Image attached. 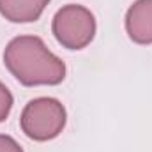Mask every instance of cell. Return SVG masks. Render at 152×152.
I'll use <instances>...</instances> for the list:
<instances>
[{
	"label": "cell",
	"mask_w": 152,
	"mask_h": 152,
	"mask_svg": "<svg viewBox=\"0 0 152 152\" xmlns=\"http://www.w3.org/2000/svg\"><path fill=\"white\" fill-rule=\"evenodd\" d=\"M126 32L136 44H152V0H136L126 12Z\"/></svg>",
	"instance_id": "4"
},
{
	"label": "cell",
	"mask_w": 152,
	"mask_h": 152,
	"mask_svg": "<svg viewBox=\"0 0 152 152\" xmlns=\"http://www.w3.org/2000/svg\"><path fill=\"white\" fill-rule=\"evenodd\" d=\"M12 104H14V97H12L11 90L0 81V122H4L9 117Z\"/></svg>",
	"instance_id": "6"
},
{
	"label": "cell",
	"mask_w": 152,
	"mask_h": 152,
	"mask_svg": "<svg viewBox=\"0 0 152 152\" xmlns=\"http://www.w3.org/2000/svg\"><path fill=\"white\" fill-rule=\"evenodd\" d=\"M66 106L55 97H36L28 101L20 115L23 134L34 142L55 140L66 127Z\"/></svg>",
	"instance_id": "2"
},
{
	"label": "cell",
	"mask_w": 152,
	"mask_h": 152,
	"mask_svg": "<svg viewBox=\"0 0 152 152\" xmlns=\"http://www.w3.org/2000/svg\"><path fill=\"white\" fill-rule=\"evenodd\" d=\"M96 30L94 14L80 4L62 5L51 20V32L57 42L67 50L87 48L96 37Z\"/></svg>",
	"instance_id": "3"
},
{
	"label": "cell",
	"mask_w": 152,
	"mask_h": 152,
	"mask_svg": "<svg viewBox=\"0 0 152 152\" xmlns=\"http://www.w3.org/2000/svg\"><path fill=\"white\" fill-rule=\"evenodd\" d=\"M50 0H0V14L11 23H32L44 12Z\"/></svg>",
	"instance_id": "5"
},
{
	"label": "cell",
	"mask_w": 152,
	"mask_h": 152,
	"mask_svg": "<svg viewBox=\"0 0 152 152\" xmlns=\"http://www.w3.org/2000/svg\"><path fill=\"white\" fill-rule=\"evenodd\" d=\"M0 152H23V149L12 136L0 134Z\"/></svg>",
	"instance_id": "7"
},
{
	"label": "cell",
	"mask_w": 152,
	"mask_h": 152,
	"mask_svg": "<svg viewBox=\"0 0 152 152\" xmlns=\"http://www.w3.org/2000/svg\"><path fill=\"white\" fill-rule=\"evenodd\" d=\"M4 66L25 87L58 85L66 78V64L51 53L37 36L12 37L4 50Z\"/></svg>",
	"instance_id": "1"
}]
</instances>
